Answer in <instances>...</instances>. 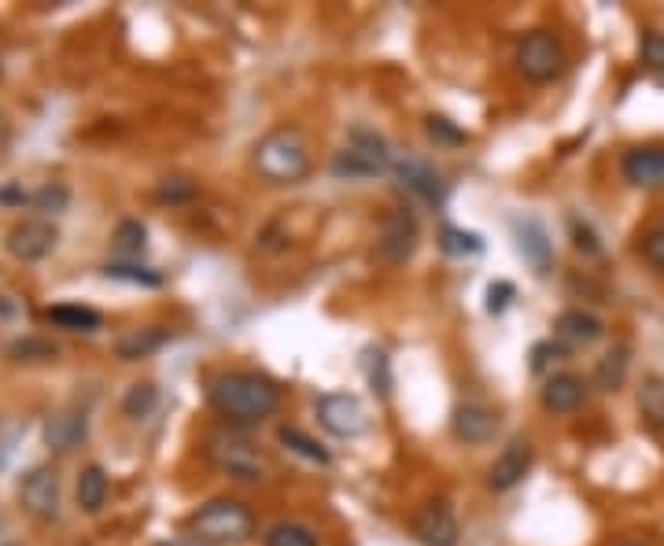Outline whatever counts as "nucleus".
Listing matches in <instances>:
<instances>
[{"instance_id":"7ed1b4c3","label":"nucleus","mask_w":664,"mask_h":546,"mask_svg":"<svg viewBox=\"0 0 664 546\" xmlns=\"http://www.w3.org/2000/svg\"><path fill=\"white\" fill-rule=\"evenodd\" d=\"M188 528H193L196 539L210 546H237L248 543L251 532H255V513L237 499H210L207 506L193 513Z\"/></svg>"},{"instance_id":"72a5a7b5","label":"nucleus","mask_w":664,"mask_h":546,"mask_svg":"<svg viewBox=\"0 0 664 546\" xmlns=\"http://www.w3.org/2000/svg\"><path fill=\"white\" fill-rule=\"evenodd\" d=\"M196 196V182L193 177H163L160 182V199L163 204H182V199Z\"/></svg>"},{"instance_id":"f8f14e48","label":"nucleus","mask_w":664,"mask_h":546,"mask_svg":"<svg viewBox=\"0 0 664 546\" xmlns=\"http://www.w3.org/2000/svg\"><path fill=\"white\" fill-rule=\"evenodd\" d=\"M414 535H417V543H425V546H458L461 528H458L455 510H450L447 502H428L425 510H417Z\"/></svg>"},{"instance_id":"dca6fc26","label":"nucleus","mask_w":664,"mask_h":546,"mask_svg":"<svg viewBox=\"0 0 664 546\" xmlns=\"http://www.w3.org/2000/svg\"><path fill=\"white\" fill-rule=\"evenodd\" d=\"M395 177H399V185H403L410 196L425 199V204H436L439 207L443 196H447V188H443L439 174L432 171L425 160H399L395 163Z\"/></svg>"},{"instance_id":"c03bdc74","label":"nucleus","mask_w":664,"mask_h":546,"mask_svg":"<svg viewBox=\"0 0 664 546\" xmlns=\"http://www.w3.org/2000/svg\"><path fill=\"white\" fill-rule=\"evenodd\" d=\"M4 546H15V543H4Z\"/></svg>"},{"instance_id":"5701e85b","label":"nucleus","mask_w":664,"mask_h":546,"mask_svg":"<svg viewBox=\"0 0 664 546\" xmlns=\"http://www.w3.org/2000/svg\"><path fill=\"white\" fill-rule=\"evenodd\" d=\"M628 370H631V351L628 348H613L609 354H602V362H598L595 384L602 387V392H617V387H624Z\"/></svg>"},{"instance_id":"b1692460","label":"nucleus","mask_w":664,"mask_h":546,"mask_svg":"<svg viewBox=\"0 0 664 546\" xmlns=\"http://www.w3.org/2000/svg\"><path fill=\"white\" fill-rule=\"evenodd\" d=\"M639 410L642 417H646L650 428H657V433H664V376H646L639 387Z\"/></svg>"},{"instance_id":"cd10ccee","label":"nucleus","mask_w":664,"mask_h":546,"mask_svg":"<svg viewBox=\"0 0 664 546\" xmlns=\"http://www.w3.org/2000/svg\"><path fill=\"white\" fill-rule=\"evenodd\" d=\"M277 439L289 450H295L300 458H307V461H318V466H329V450H325L322 444H314L311 436H303L300 428H292V425H284L281 433H277Z\"/></svg>"},{"instance_id":"f704fd0d","label":"nucleus","mask_w":664,"mask_h":546,"mask_svg":"<svg viewBox=\"0 0 664 546\" xmlns=\"http://www.w3.org/2000/svg\"><path fill=\"white\" fill-rule=\"evenodd\" d=\"M642 63H646L653 75H664V34L642 37Z\"/></svg>"},{"instance_id":"473e14b6","label":"nucleus","mask_w":664,"mask_h":546,"mask_svg":"<svg viewBox=\"0 0 664 546\" xmlns=\"http://www.w3.org/2000/svg\"><path fill=\"white\" fill-rule=\"evenodd\" d=\"M30 204H34L41 215H63V211H67V204H70V193H67V185L52 182V185L41 188V193L30 196Z\"/></svg>"},{"instance_id":"e433bc0d","label":"nucleus","mask_w":664,"mask_h":546,"mask_svg":"<svg viewBox=\"0 0 664 546\" xmlns=\"http://www.w3.org/2000/svg\"><path fill=\"white\" fill-rule=\"evenodd\" d=\"M428 136H432V141H443V144H461V141H466V133L455 130V125H450L447 119H439V114H432V119H428Z\"/></svg>"},{"instance_id":"aec40b11","label":"nucleus","mask_w":664,"mask_h":546,"mask_svg":"<svg viewBox=\"0 0 664 546\" xmlns=\"http://www.w3.org/2000/svg\"><path fill=\"white\" fill-rule=\"evenodd\" d=\"M166 340H171V332L160 329V325H148V329H133V332L119 336L115 354H119L122 362H137V359H148L152 351H160Z\"/></svg>"},{"instance_id":"c85d7f7f","label":"nucleus","mask_w":664,"mask_h":546,"mask_svg":"<svg viewBox=\"0 0 664 546\" xmlns=\"http://www.w3.org/2000/svg\"><path fill=\"white\" fill-rule=\"evenodd\" d=\"M56 343L52 340H41V336H23V340H15L12 348H8V359L15 362H48L56 359Z\"/></svg>"},{"instance_id":"f257e3e1","label":"nucleus","mask_w":664,"mask_h":546,"mask_svg":"<svg viewBox=\"0 0 664 546\" xmlns=\"http://www.w3.org/2000/svg\"><path fill=\"white\" fill-rule=\"evenodd\" d=\"M207 403L218 410L221 417L237 425H255L262 417L277 414L281 406V387L262 373L233 370L218 373L207 381Z\"/></svg>"},{"instance_id":"6e6552de","label":"nucleus","mask_w":664,"mask_h":546,"mask_svg":"<svg viewBox=\"0 0 664 546\" xmlns=\"http://www.w3.org/2000/svg\"><path fill=\"white\" fill-rule=\"evenodd\" d=\"M318 422L340 439H358L369 433V414L362 398L351 392H329L318 398Z\"/></svg>"},{"instance_id":"1a4fd4ad","label":"nucleus","mask_w":664,"mask_h":546,"mask_svg":"<svg viewBox=\"0 0 664 546\" xmlns=\"http://www.w3.org/2000/svg\"><path fill=\"white\" fill-rule=\"evenodd\" d=\"M19 502L30 517L52 521L59 513V472L52 466H34L19 484Z\"/></svg>"},{"instance_id":"a211bd4d","label":"nucleus","mask_w":664,"mask_h":546,"mask_svg":"<svg viewBox=\"0 0 664 546\" xmlns=\"http://www.w3.org/2000/svg\"><path fill=\"white\" fill-rule=\"evenodd\" d=\"M89 425H86V414H78V410H63V414H52L45 428H41V436H45V447L56 450V455H67L86 439Z\"/></svg>"},{"instance_id":"9d476101","label":"nucleus","mask_w":664,"mask_h":546,"mask_svg":"<svg viewBox=\"0 0 664 546\" xmlns=\"http://www.w3.org/2000/svg\"><path fill=\"white\" fill-rule=\"evenodd\" d=\"M56 240L59 233L52 222H45V218H26V222L12 226V233H8V251H12L19 262H41L56 248Z\"/></svg>"},{"instance_id":"c756f323","label":"nucleus","mask_w":664,"mask_h":546,"mask_svg":"<svg viewBox=\"0 0 664 546\" xmlns=\"http://www.w3.org/2000/svg\"><path fill=\"white\" fill-rule=\"evenodd\" d=\"M439 248L447 255H480L483 251V240L477 233H466V229H455V226H443L439 229Z\"/></svg>"},{"instance_id":"4468645a","label":"nucleus","mask_w":664,"mask_h":546,"mask_svg":"<svg viewBox=\"0 0 664 546\" xmlns=\"http://www.w3.org/2000/svg\"><path fill=\"white\" fill-rule=\"evenodd\" d=\"M620 171H624L628 185L635 188L664 185V144H639V149H631L624 163H620Z\"/></svg>"},{"instance_id":"4c0bfd02","label":"nucleus","mask_w":664,"mask_h":546,"mask_svg":"<svg viewBox=\"0 0 664 546\" xmlns=\"http://www.w3.org/2000/svg\"><path fill=\"white\" fill-rule=\"evenodd\" d=\"M513 296H516V288L510 285V281H494V285L488 288V310L502 314L513 303Z\"/></svg>"},{"instance_id":"393cba45","label":"nucleus","mask_w":664,"mask_h":546,"mask_svg":"<svg viewBox=\"0 0 664 546\" xmlns=\"http://www.w3.org/2000/svg\"><path fill=\"white\" fill-rule=\"evenodd\" d=\"M111 248L119 259H141L148 248V229L141 222H133V218H126V222H119V229H115Z\"/></svg>"},{"instance_id":"20e7f679","label":"nucleus","mask_w":664,"mask_h":546,"mask_svg":"<svg viewBox=\"0 0 664 546\" xmlns=\"http://www.w3.org/2000/svg\"><path fill=\"white\" fill-rule=\"evenodd\" d=\"M384 171H392L388 141L381 133L366 130V125H358V130L347 136V144L336 152V160H333V174L347 177V182H366V177H377Z\"/></svg>"},{"instance_id":"f3484780","label":"nucleus","mask_w":664,"mask_h":546,"mask_svg":"<svg viewBox=\"0 0 664 546\" xmlns=\"http://www.w3.org/2000/svg\"><path fill=\"white\" fill-rule=\"evenodd\" d=\"M602 332H606L602 318H595L590 310H579V307L562 310L554 321V336H557V343H565V348H587V343H595Z\"/></svg>"},{"instance_id":"2eb2a0df","label":"nucleus","mask_w":664,"mask_h":546,"mask_svg":"<svg viewBox=\"0 0 664 546\" xmlns=\"http://www.w3.org/2000/svg\"><path fill=\"white\" fill-rule=\"evenodd\" d=\"M529 469H532V444L516 439V444L505 447L502 455L494 458V466L488 469V488L491 491H510L529 477Z\"/></svg>"},{"instance_id":"c9c22d12","label":"nucleus","mask_w":664,"mask_h":546,"mask_svg":"<svg viewBox=\"0 0 664 546\" xmlns=\"http://www.w3.org/2000/svg\"><path fill=\"white\" fill-rule=\"evenodd\" d=\"M642 255H646V262L653 270L664 273V229H653V233H646V240H642Z\"/></svg>"},{"instance_id":"423d86ee","label":"nucleus","mask_w":664,"mask_h":546,"mask_svg":"<svg viewBox=\"0 0 664 546\" xmlns=\"http://www.w3.org/2000/svg\"><path fill=\"white\" fill-rule=\"evenodd\" d=\"M516 70H521L529 81H535V86L554 81L565 70L562 41H557L554 34H546V30H532V34H524L521 41H516Z\"/></svg>"},{"instance_id":"2f4dec72","label":"nucleus","mask_w":664,"mask_h":546,"mask_svg":"<svg viewBox=\"0 0 664 546\" xmlns=\"http://www.w3.org/2000/svg\"><path fill=\"white\" fill-rule=\"evenodd\" d=\"M366 373H369V387H373L377 395H392V365H388L384 351L366 354Z\"/></svg>"},{"instance_id":"412c9836","label":"nucleus","mask_w":664,"mask_h":546,"mask_svg":"<svg viewBox=\"0 0 664 546\" xmlns=\"http://www.w3.org/2000/svg\"><path fill=\"white\" fill-rule=\"evenodd\" d=\"M108 491H111L108 472H104L100 466H86L78 477V491H74V495H78V506L86 513H100L104 502H108Z\"/></svg>"},{"instance_id":"bb28decb","label":"nucleus","mask_w":664,"mask_h":546,"mask_svg":"<svg viewBox=\"0 0 664 546\" xmlns=\"http://www.w3.org/2000/svg\"><path fill=\"white\" fill-rule=\"evenodd\" d=\"M266 546H318V535L300 521H281L270 528Z\"/></svg>"},{"instance_id":"58836bf2","label":"nucleus","mask_w":664,"mask_h":546,"mask_svg":"<svg viewBox=\"0 0 664 546\" xmlns=\"http://www.w3.org/2000/svg\"><path fill=\"white\" fill-rule=\"evenodd\" d=\"M573 237H576V248L587 251V255H598L602 251V244H598L595 229H590L587 222H579V218H573Z\"/></svg>"},{"instance_id":"9b49d317","label":"nucleus","mask_w":664,"mask_h":546,"mask_svg":"<svg viewBox=\"0 0 664 546\" xmlns=\"http://www.w3.org/2000/svg\"><path fill=\"white\" fill-rule=\"evenodd\" d=\"M513 240H516V255L529 262L540 277L554 270V244L551 237H546L540 218H513Z\"/></svg>"},{"instance_id":"a19ab883","label":"nucleus","mask_w":664,"mask_h":546,"mask_svg":"<svg viewBox=\"0 0 664 546\" xmlns=\"http://www.w3.org/2000/svg\"><path fill=\"white\" fill-rule=\"evenodd\" d=\"M155 546H210V543L196 539V535H185V539H163V543H155Z\"/></svg>"},{"instance_id":"4be33fe9","label":"nucleus","mask_w":664,"mask_h":546,"mask_svg":"<svg viewBox=\"0 0 664 546\" xmlns=\"http://www.w3.org/2000/svg\"><path fill=\"white\" fill-rule=\"evenodd\" d=\"M45 318L59 329H70V332H92L100 329V314L92 307H78V303H56V307L45 310Z\"/></svg>"},{"instance_id":"37998d69","label":"nucleus","mask_w":664,"mask_h":546,"mask_svg":"<svg viewBox=\"0 0 664 546\" xmlns=\"http://www.w3.org/2000/svg\"><path fill=\"white\" fill-rule=\"evenodd\" d=\"M624 546H639V543H624Z\"/></svg>"},{"instance_id":"7c9ffc66","label":"nucleus","mask_w":664,"mask_h":546,"mask_svg":"<svg viewBox=\"0 0 664 546\" xmlns=\"http://www.w3.org/2000/svg\"><path fill=\"white\" fill-rule=\"evenodd\" d=\"M104 273H108V277H115V281H130V285H148V288L163 285V273L160 270L130 266V262H108V266H104Z\"/></svg>"},{"instance_id":"0eeeda50","label":"nucleus","mask_w":664,"mask_h":546,"mask_svg":"<svg viewBox=\"0 0 664 546\" xmlns=\"http://www.w3.org/2000/svg\"><path fill=\"white\" fill-rule=\"evenodd\" d=\"M417 240H421L417 215L410 211V207H395V211L384 215L373 255H377V262H384V266H403V262L414 259Z\"/></svg>"},{"instance_id":"79ce46f5","label":"nucleus","mask_w":664,"mask_h":546,"mask_svg":"<svg viewBox=\"0 0 664 546\" xmlns=\"http://www.w3.org/2000/svg\"><path fill=\"white\" fill-rule=\"evenodd\" d=\"M0 466H4V455H0Z\"/></svg>"},{"instance_id":"a878e982","label":"nucleus","mask_w":664,"mask_h":546,"mask_svg":"<svg viewBox=\"0 0 664 546\" xmlns=\"http://www.w3.org/2000/svg\"><path fill=\"white\" fill-rule=\"evenodd\" d=\"M155 406H160V387L152 381H137V384H130V392L122 395V414L133 417V422L148 417Z\"/></svg>"},{"instance_id":"f03ea898","label":"nucleus","mask_w":664,"mask_h":546,"mask_svg":"<svg viewBox=\"0 0 664 546\" xmlns=\"http://www.w3.org/2000/svg\"><path fill=\"white\" fill-rule=\"evenodd\" d=\"M255 171L273 185H300L303 177L311 174V149L307 136H303L295 125H277L255 144V155H251Z\"/></svg>"},{"instance_id":"6ab92c4d","label":"nucleus","mask_w":664,"mask_h":546,"mask_svg":"<svg viewBox=\"0 0 664 546\" xmlns=\"http://www.w3.org/2000/svg\"><path fill=\"white\" fill-rule=\"evenodd\" d=\"M587 395V384L584 376L576 373H554L551 381L543 384V406L551 410V414H573V410L584 403Z\"/></svg>"},{"instance_id":"ea45409f","label":"nucleus","mask_w":664,"mask_h":546,"mask_svg":"<svg viewBox=\"0 0 664 546\" xmlns=\"http://www.w3.org/2000/svg\"><path fill=\"white\" fill-rule=\"evenodd\" d=\"M0 199H4V204H26V193H19V188H0Z\"/></svg>"},{"instance_id":"ddd939ff","label":"nucleus","mask_w":664,"mask_h":546,"mask_svg":"<svg viewBox=\"0 0 664 546\" xmlns=\"http://www.w3.org/2000/svg\"><path fill=\"white\" fill-rule=\"evenodd\" d=\"M450 433H455L461 444H491L499 436V414L491 406H480V403H466L450 414Z\"/></svg>"},{"instance_id":"39448f33","label":"nucleus","mask_w":664,"mask_h":546,"mask_svg":"<svg viewBox=\"0 0 664 546\" xmlns=\"http://www.w3.org/2000/svg\"><path fill=\"white\" fill-rule=\"evenodd\" d=\"M207 458L215 461L221 472H229L233 480H259L266 472V458L259 455V447L248 436L233 433V428H218L207 436Z\"/></svg>"}]
</instances>
